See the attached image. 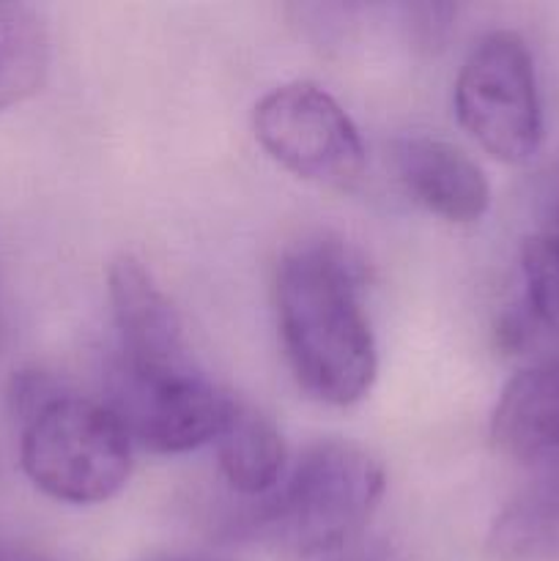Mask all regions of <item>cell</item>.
I'll list each match as a JSON object with an SVG mask.
<instances>
[{
    "label": "cell",
    "instance_id": "7",
    "mask_svg": "<svg viewBox=\"0 0 559 561\" xmlns=\"http://www.w3.org/2000/svg\"><path fill=\"white\" fill-rule=\"evenodd\" d=\"M107 296L118 329V370L132 376L197 370L173 301L137 257L121 255L110 263Z\"/></svg>",
    "mask_w": 559,
    "mask_h": 561
},
{
    "label": "cell",
    "instance_id": "8",
    "mask_svg": "<svg viewBox=\"0 0 559 561\" xmlns=\"http://www.w3.org/2000/svg\"><path fill=\"white\" fill-rule=\"evenodd\" d=\"M395 170L411 201L444 222L475 225L491 206V184L480 164L447 140H400Z\"/></svg>",
    "mask_w": 559,
    "mask_h": 561
},
{
    "label": "cell",
    "instance_id": "12",
    "mask_svg": "<svg viewBox=\"0 0 559 561\" xmlns=\"http://www.w3.org/2000/svg\"><path fill=\"white\" fill-rule=\"evenodd\" d=\"M53 60L49 27L31 3L0 0V113L44 88Z\"/></svg>",
    "mask_w": 559,
    "mask_h": 561
},
{
    "label": "cell",
    "instance_id": "5",
    "mask_svg": "<svg viewBox=\"0 0 559 561\" xmlns=\"http://www.w3.org/2000/svg\"><path fill=\"white\" fill-rule=\"evenodd\" d=\"M263 151L299 179L321 186H351L365 170V142L338 99L312 82H285L252 113Z\"/></svg>",
    "mask_w": 559,
    "mask_h": 561
},
{
    "label": "cell",
    "instance_id": "4",
    "mask_svg": "<svg viewBox=\"0 0 559 561\" xmlns=\"http://www.w3.org/2000/svg\"><path fill=\"white\" fill-rule=\"evenodd\" d=\"M455 115L466 135L504 164L540 151L543 104L535 60L515 31H491L471 47L455 80Z\"/></svg>",
    "mask_w": 559,
    "mask_h": 561
},
{
    "label": "cell",
    "instance_id": "9",
    "mask_svg": "<svg viewBox=\"0 0 559 561\" xmlns=\"http://www.w3.org/2000/svg\"><path fill=\"white\" fill-rule=\"evenodd\" d=\"M491 442L521 463L559 458V356L515 373L491 414Z\"/></svg>",
    "mask_w": 559,
    "mask_h": 561
},
{
    "label": "cell",
    "instance_id": "16",
    "mask_svg": "<svg viewBox=\"0 0 559 561\" xmlns=\"http://www.w3.org/2000/svg\"><path fill=\"white\" fill-rule=\"evenodd\" d=\"M356 561H378V559H356Z\"/></svg>",
    "mask_w": 559,
    "mask_h": 561
},
{
    "label": "cell",
    "instance_id": "14",
    "mask_svg": "<svg viewBox=\"0 0 559 561\" xmlns=\"http://www.w3.org/2000/svg\"><path fill=\"white\" fill-rule=\"evenodd\" d=\"M0 561H66L55 553L42 551L36 546H27V542L11 540V537L0 535Z\"/></svg>",
    "mask_w": 559,
    "mask_h": 561
},
{
    "label": "cell",
    "instance_id": "6",
    "mask_svg": "<svg viewBox=\"0 0 559 561\" xmlns=\"http://www.w3.org/2000/svg\"><path fill=\"white\" fill-rule=\"evenodd\" d=\"M104 403L121 416L137 447L157 455H181L217 442L239 400L201 370L132 376L115 367Z\"/></svg>",
    "mask_w": 559,
    "mask_h": 561
},
{
    "label": "cell",
    "instance_id": "1",
    "mask_svg": "<svg viewBox=\"0 0 559 561\" xmlns=\"http://www.w3.org/2000/svg\"><path fill=\"white\" fill-rule=\"evenodd\" d=\"M277 332L290 376L307 398L354 405L370 392L378 348L362 301V272L338 241L290 247L274 277Z\"/></svg>",
    "mask_w": 559,
    "mask_h": 561
},
{
    "label": "cell",
    "instance_id": "3",
    "mask_svg": "<svg viewBox=\"0 0 559 561\" xmlns=\"http://www.w3.org/2000/svg\"><path fill=\"white\" fill-rule=\"evenodd\" d=\"M132 442L102 400L60 392L20 420V466L33 488L64 504H102L124 491Z\"/></svg>",
    "mask_w": 559,
    "mask_h": 561
},
{
    "label": "cell",
    "instance_id": "10",
    "mask_svg": "<svg viewBox=\"0 0 559 561\" xmlns=\"http://www.w3.org/2000/svg\"><path fill=\"white\" fill-rule=\"evenodd\" d=\"M488 548L507 561H559V458L537 463L499 510Z\"/></svg>",
    "mask_w": 559,
    "mask_h": 561
},
{
    "label": "cell",
    "instance_id": "11",
    "mask_svg": "<svg viewBox=\"0 0 559 561\" xmlns=\"http://www.w3.org/2000/svg\"><path fill=\"white\" fill-rule=\"evenodd\" d=\"M214 447H217L219 474L239 496L261 499L283 480L285 442L277 425L241 400Z\"/></svg>",
    "mask_w": 559,
    "mask_h": 561
},
{
    "label": "cell",
    "instance_id": "15",
    "mask_svg": "<svg viewBox=\"0 0 559 561\" xmlns=\"http://www.w3.org/2000/svg\"><path fill=\"white\" fill-rule=\"evenodd\" d=\"M135 561H228V559L201 557V553H151V557H142Z\"/></svg>",
    "mask_w": 559,
    "mask_h": 561
},
{
    "label": "cell",
    "instance_id": "2",
    "mask_svg": "<svg viewBox=\"0 0 559 561\" xmlns=\"http://www.w3.org/2000/svg\"><path fill=\"white\" fill-rule=\"evenodd\" d=\"M384 488L387 474L376 455L345 438H321L228 529L236 540L290 557H329L345 551L370 524Z\"/></svg>",
    "mask_w": 559,
    "mask_h": 561
},
{
    "label": "cell",
    "instance_id": "13",
    "mask_svg": "<svg viewBox=\"0 0 559 561\" xmlns=\"http://www.w3.org/2000/svg\"><path fill=\"white\" fill-rule=\"evenodd\" d=\"M535 236L559 252V168L551 170L540 190V222Z\"/></svg>",
    "mask_w": 559,
    "mask_h": 561
}]
</instances>
